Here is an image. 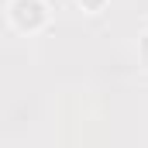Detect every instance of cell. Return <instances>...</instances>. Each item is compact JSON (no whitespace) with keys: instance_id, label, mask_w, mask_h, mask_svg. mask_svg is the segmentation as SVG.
I'll return each mask as SVG.
<instances>
[{"instance_id":"cell-1","label":"cell","mask_w":148,"mask_h":148,"mask_svg":"<svg viewBox=\"0 0 148 148\" xmlns=\"http://www.w3.org/2000/svg\"><path fill=\"white\" fill-rule=\"evenodd\" d=\"M7 21L21 35H35L48 24V3L45 0H10L7 3Z\"/></svg>"},{"instance_id":"cell-2","label":"cell","mask_w":148,"mask_h":148,"mask_svg":"<svg viewBox=\"0 0 148 148\" xmlns=\"http://www.w3.org/2000/svg\"><path fill=\"white\" fill-rule=\"evenodd\" d=\"M76 3H79L86 14H100V10L107 7V0H76Z\"/></svg>"},{"instance_id":"cell-3","label":"cell","mask_w":148,"mask_h":148,"mask_svg":"<svg viewBox=\"0 0 148 148\" xmlns=\"http://www.w3.org/2000/svg\"><path fill=\"white\" fill-rule=\"evenodd\" d=\"M138 55H141V62L148 66V31H145L141 38H138Z\"/></svg>"}]
</instances>
